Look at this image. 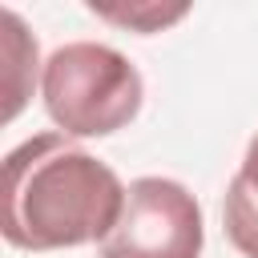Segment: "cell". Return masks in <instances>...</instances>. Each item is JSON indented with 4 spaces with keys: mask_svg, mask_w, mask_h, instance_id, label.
<instances>
[{
    "mask_svg": "<svg viewBox=\"0 0 258 258\" xmlns=\"http://www.w3.org/2000/svg\"><path fill=\"white\" fill-rule=\"evenodd\" d=\"M206 242L198 198L173 177H137L101 258H198Z\"/></svg>",
    "mask_w": 258,
    "mask_h": 258,
    "instance_id": "cell-3",
    "label": "cell"
},
{
    "mask_svg": "<svg viewBox=\"0 0 258 258\" xmlns=\"http://www.w3.org/2000/svg\"><path fill=\"white\" fill-rule=\"evenodd\" d=\"M0 28H4V60H8V69H4V121H12L24 109L32 81H36V40L12 8L0 12Z\"/></svg>",
    "mask_w": 258,
    "mask_h": 258,
    "instance_id": "cell-5",
    "label": "cell"
},
{
    "mask_svg": "<svg viewBox=\"0 0 258 258\" xmlns=\"http://www.w3.org/2000/svg\"><path fill=\"white\" fill-rule=\"evenodd\" d=\"M40 97L64 137H109L137 117L145 85L125 52L97 40H73L44 60Z\"/></svg>",
    "mask_w": 258,
    "mask_h": 258,
    "instance_id": "cell-2",
    "label": "cell"
},
{
    "mask_svg": "<svg viewBox=\"0 0 258 258\" xmlns=\"http://www.w3.org/2000/svg\"><path fill=\"white\" fill-rule=\"evenodd\" d=\"M222 222H226V238L234 242V250L246 258H258V137L246 145L242 169L226 189Z\"/></svg>",
    "mask_w": 258,
    "mask_h": 258,
    "instance_id": "cell-4",
    "label": "cell"
},
{
    "mask_svg": "<svg viewBox=\"0 0 258 258\" xmlns=\"http://www.w3.org/2000/svg\"><path fill=\"white\" fill-rule=\"evenodd\" d=\"M121 210V177L64 133H36L4 161V238L20 250L105 242Z\"/></svg>",
    "mask_w": 258,
    "mask_h": 258,
    "instance_id": "cell-1",
    "label": "cell"
},
{
    "mask_svg": "<svg viewBox=\"0 0 258 258\" xmlns=\"http://www.w3.org/2000/svg\"><path fill=\"white\" fill-rule=\"evenodd\" d=\"M89 12H97L109 24L133 28V32H161V28L177 24L189 12V4H157V0H145V4H97L93 0Z\"/></svg>",
    "mask_w": 258,
    "mask_h": 258,
    "instance_id": "cell-6",
    "label": "cell"
}]
</instances>
